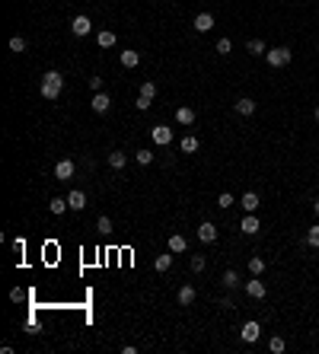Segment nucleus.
I'll list each match as a JSON object with an SVG mask.
<instances>
[{"label": "nucleus", "mask_w": 319, "mask_h": 354, "mask_svg": "<svg viewBox=\"0 0 319 354\" xmlns=\"http://www.w3.org/2000/svg\"><path fill=\"white\" fill-rule=\"evenodd\" d=\"M39 90H42V96H45V99H58V96H61V90H64V77L58 71H45Z\"/></svg>", "instance_id": "nucleus-1"}, {"label": "nucleus", "mask_w": 319, "mask_h": 354, "mask_svg": "<svg viewBox=\"0 0 319 354\" xmlns=\"http://www.w3.org/2000/svg\"><path fill=\"white\" fill-rule=\"evenodd\" d=\"M265 58H268L271 67H287L290 58H294V51H290L287 45H278V48H268V55H265Z\"/></svg>", "instance_id": "nucleus-2"}, {"label": "nucleus", "mask_w": 319, "mask_h": 354, "mask_svg": "<svg viewBox=\"0 0 319 354\" xmlns=\"http://www.w3.org/2000/svg\"><path fill=\"white\" fill-rule=\"evenodd\" d=\"M71 32H74V36H90V32H93V23H90V16H74V20H71Z\"/></svg>", "instance_id": "nucleus-3"}, {"label": "nucleus", "mask_w": 319, "mask_h": 354, "mask_svg": "<svg viewBox=\"0 0 319 354\" xmlns=\"http://www.w3.org/2000/svg\"><path fill=\"white\" fill-rule=\"evenodd\" d=\"M258 335H262V325H258L255 319H249V322L243 325V329H239V338H243V341H249V344H252V341H258Z\"/></svg>", "instance_id": "nucleus-4"}, {"label": "nucleus", "mask_w": 319, "mask_h": 354, "mask_svg": "<svg viewBox=\"0 0 319 354\" xmlns=\"http://www.w3.org/2000/svg\"><path fill=\"white\" fill-rule=\"evenodd\" d=\"M198 239H201V243H217V227H214L211 220L198 223Z\"/></svg>", "instance_id": "nucleus-5"}, {"label": "nucleus", "mask_w": 319, "mask_h": 354, "mask_svg": "<svg viewBox=\"0 0 319 354\" xmlns=\"http://www.w3.org/2000/svg\"><path fill=\"white\" fill-rule=\"evenodd\" d=\"M74 163L71 160H58V166H55V179H61V182H71V176H74Z\"/></svg>", "instance_id": "nucleus-6"}, {"label": "nucleus", "mask_w": 319, "mask_h": 354, "mask_svg": "<svg viewBox=\"0 0 319 354\" xmlns=\"http://www.w3.org/2000/svg\"><path fill=\"white\" fill-rule=\"evenodd\" d=\"M239 230H243L246 236H255V233L262 230V223H258V217H255V214H246V217L239 220Z\"/></svg>", "instance_id": "nucleus-7"}, {"label": "nucleus", "mask_w": 319, "mask_h": 354, "mask_svg": "<svg viewBox=\"0 0 319 354\" xmlns=\"http://www.w3.org/2000/svg\"><path fill=\"white\" fill-rule=\"evenodd\" d=\"M153 144H160V147L172 144V128L169 125H157V128H153Z\"/></svg>", "instance_id": "nucleus-8"}, {"label": "nucleus", "mask_w": 319, "mask_h": 354, "mask_svg": "<svg viewBox=\"0 0 319 354\" xmlns=\"http://www.w3.org/2000/svg\"><path fill=\"white\" fill-rule=\"evenodd\" d=\"M239 204H243V211H246V214H255V211H258V204H262V198H258V192H246L243 198H239Z\"/></svg>", "instance_id": "nucleus-9"}, {"label": "nucleus", "mask_w": 319, "mask_h": 354, "mask_svg": "<svg viewBox=\"0 0 319 354\" xmlns=\"http://www.w3.org/2000/svg\"><path fill=\"white\" fill-rule=\"evenodd\" d=\"M90 106H93V112H99V115H102V112L112 109V96H106V93H93V102H90Z\"/></svg>", "instance_id": "nucleus-10"}, {"label": "nucleus", "mask_w": 319, "mask_h": 354, "mask_svg": "<svg viewBox=\"0 0 319 354\" xmlns=\"http://www.w3.org/2000/svg\"><path fill=\"white\" fill-rule=\"evenodd\" d=\"M67 204H71V211H83V208H86V192H80V188H71Z\"/></svg>", "instance_id": "nucleus-11"}, {"label": "nucleus", "mask_w": 319, "mask_h": 354, "mask_svg": "<svg viewBox=\"0 0 319 354\" xmlns=\"http://www.w3.org/2000/svg\"><path fill=\"white\" fill-rule=\"evenodd\" d=\"M246 293H249L252 300H265V293H268V290H265V284L258 281V278H252V281L246 284Z\"/></svg>", "instance_id": "nucleus-12"}, {"label": "nucleus", "mask_w": 319, "mask_h": 354, "mask_svg": "<svg viewBox=\"0 0 319 354\" xmlns=\"http://www.w3.org/2000/svg\"><path fill=\"white\" fill-rule=\"evenodd\" d=\"M195 29H198V32H211V29H214V16H211V13H198V16H195Z\"/></svg>", "instance_id": "nucleus-13"}, {"label": "nucleus", "mask_w": 319, "mask_h": 354, "mask_svg": "<svg viewBox=\"0 0 319 354\" xmlns=\"http://www.w3.org/2000/svg\"><path fill=\"white\" fill-rule=\"evenodd\" d=\"M176 122H179V125H185V128H188V125H195V109H192V106H182V109L176 112Z\"/></svg>", "instance_id": "nucleus-14"}, {"label": "nucleus", "mask_w": 319, "mask_h": 354, "mask_svg": "<svg viewBox=\"0 0 319 354\" xmlns=\"http://www.w3.org/2000/svg\"><path fill=\"white\" fill-rule=\"evenodd\" d=\"M233 109L239 112V115H246V118H249V115L255 112V102L249 99V96H243V99H236V102H233Z\"/></svg>", "instance_id": "nucleus-15"}, {"label": "nucleus", "mask_w": 319, "mask_h": 354, "mask_svg": "<svg viewBox=\"0 0 319 354\" xmlns=\"http://www.w3.org/2000/svg\"><path fill=\"white\" fill-rule=\"evenodd\" d=\"M185 249H188V239L182 233H172L169 236V252H185Z\"/></svg>", "instance_id": "nucleus-16"}, {"label": "nucleus", "mask_w": 319, "mask_h": 354, "mask_svg": "<svg viewBox=\"0 0 319 354\" xmlns=\"http://www.w3.org/2000/svg\"><path fill=\"white\" fill-rule=\"evenodd\" d=\"M246 51H249V55H255V58L268 55V48H265V42H262V39H249V42H246Z\"/></svg>", "instance_id": "nucleus-17"}, {"label": "nucleus", "mask_w": 319, "mask_h": 354, "mask_svg": "<svg viewBox=\"0 0 319 354\" xmlns=\"http://www.w3.org/2000/svg\"><path fill=\"white\" fill-rule=\"evenodd\" d=\"M195 297H198V293H195V287H182V290H179V306H192L195 303Z\"/></svg>", "instance_id": "nucleus-18"}, {"label": "nucleus", "mask_w": 319, "mask_h": 354, "mask_svg": "<svg viewBox=\"0 0 319 354\" xmlns=\"http://www.w3.org/2000/svg\"><path fill=\"white\" fill-rule=\"evenodd\" d=\"M96 42H99L102 48H112V45H115V32H112V29H99L96 32Z\"/></svg>", "instance_id": "nucleus-19"}, {"label": "nucleus", "mask_w": 319, "mask_h": 354, "mask_svg": "<svg viewBox=\"0 0 319 354\" xmlns=\"http://www.w3.org/2000/svg\"><path fill=\"white\" fill-rule=\"evenodd\" d=\"M67 208H71V204H67V198H51V201H48V211H51V214H64Z\"/></svg>", "instance_id": "nucleus-20"}, {"label": "nucleus", "mask_w": 319, "mask_h": 354, "mask_svg": "<svg viewBox=\"0 0 319 354\" xmlns=\"http://www.w3.org/2000/svg\"><path fill=\"white\" fill-rule=\"evenodd\" d=\"M125 163H128V157L122 150H115V153H109V166L112 169H125Z\"/></svg>", "instance_id": "nucleus-21"}, {"label": "nucleus", "mask_w": 319, "mask_h": 354, "mask_svg": "<svg viewBox=\"0 0 319 354\" xmlns=\"http://www.w3.org/2000/svg\"><path fill=\"white\" fill-rule=\"evenodd\" d=\"M137 64H141L137 51H122V67H137Z\"/></svg>", "instance_id": "nucleus-22"}, {"label": "nucleus", "mask_w": 319, "mask_h": 354, "mask_svg": "<svg viewBox=\"0 0 319 354\" xmlns=\"http://www.w3.org/2000/svg\"><path fill=\"white\" fill-rule=\"evenodd\" d=\"M153 268H157V271H169V268H172V252H169V255H157Z\"/></svg>", "instance_id": "nucleus-23"}, {"label": "nucleus", "mask_w": 319, "mask_h": 354, "mask_svg": "<svg viewBox=\"0 0 319 354\" xmlns=\"http://www.w3.org/2000/svg\"><path fill=\"white\" fill-rule=\"evenodd\" d=\"M182 150H185V153H195V150H198V137H195V134H185V137H182Z\"/></svg>", "instance_id": "nucleus-24"}, {"label": "nucleus", "mask_w": 319, "mask_h": 354, "mask_svg": "<svg viewBox=\"0 0 319 354\" xmlns=\"http://www.w3.org/2000/svg\"><path fill=\"white\" fill-rule=\"evenodd\" d=\"M262 271H265V262H262V258H249V274H252V278H258Z\"/></svg>", "instance_id": "nucleus-25"}, {"label": "nucleus", "mask_w": 319, "mask_h": 354, "mask_svg": "<svg viewBox=\"0 0 319 354\" xmlns=\"http://www.w3.org/2000/svg\"><path fill=\"white\" fill-rule=\"evenodd\" d=\"M141 96L153 102V96H157V83H150V80H147V83H141Z\"/></svg>", "instance_id": "nucleus-26"}, {"label": "nucleus", "mask_w": 319, "mask_h": 354, "mask_svg": "<svg viewBox=\"0 0 319 354\" xmlns=\"http://www.w3.org/2000/svg\"><path fill=\"white\" fill-rule=\"evenodd\" d=\"M236 284H239V271L230 268L227 274H223V287H236Z\"/></svg>", "instance_id": "nucleus-27"}, {"label": "nucleus", "mask_w": 319, "mask_h": 354, "mask_svg": "<svg viewBox=\"0 0 319 354\" xmlns=\"http://www.w3.org/2000/svg\"><path fill=\"white\" fill-rule=\"evenodd\" d=\"M134 160L141 163V166H150V163H153V153H150V150H137V153H134Z\"/></svg>", "instance_id": "nucleus-28"}, {"label": "nucleus", "mask_w": 319, "mask_h": 354, "mask_svg": "<svg viewBox=\"0 0 319 354\" xmlns=\"http://www.w3.org/2000/svg\"><path fill=\"white\" fill-rule=\"evenodd\" d=\"M306 243L313 246V249H319V227H309L306 230Z\"/></svg>", "instance_id": "nucleus-29"}, {"label": "nucleus", "mask_w": 319, "mask_h": 354, "mask_svg": "<svg viewBox=\"0 0 319 354\" xmlns=\"http://www.w3.org/2000/svg\"><path fill=\"white\" fill-rule=\"evenodd\" d=\"M214 48H217L220 55H230V48H233V42H230L227 36H223V39H217V45H214Z\"/></svg>", "instance_id": "nucleus-30"}, {"label": "nucleus", "mask_w": 319, "mask_h": 354, "mask_svg": "<svg viewBox=\"0 0 319 354\" xmlns=\"http://www.w3.org/2000/svg\"><path fill=\"white\" fill-rule=\"evenodd\" d=\"M268 348H271V354H281L284 348H287V344H284V338H278V335H274V338L268 341Z\"/></svg>", "instance_id": "nucleus-31"}, {"label": "nucleus", "mask_w": 319, "mask_h": 354, "mask_svg": "<svg viewBox=\"0 0 319 354\" xmlns=\"http://www.w3.org/2000/svg\"><path fill=\"white\" fill-rule=\"evenodd\" d=\"M10 51H16V55H20V51H26V39L13 36V39H10Z\"/></svg>", "instance_id": "nucleus-32"}, {"label": "nucleus", "mask_w": 319, "mask_h": 354, "mask_svg": "<svg viewBox=\"0 0 319 354\" xmlns=\"http://www.w3.org/2000/svg\"><path fill=\"white\" fill-rule=\"evenodd\" d=\"M204 265H208V262H204V255H192V271H195V274L204 271Z\"/></svg>", "instance_id": "nucleus-33"}, {"label": "nucleus", "mask_w": 319, "mask_h": 354, "mask_svg": "<svg viewBox=\"0 0 319 354\" xmlns=\"http://www.w3.org/2000/svg\"><path fill=\"white\" fill-rule=\"evenodd\" d=\"M217 204H220V208H233V195H230V192H220Z\"/></svg>", "instance_id": "nucleus-34"}, {"label": "nucleus", "mask_w": 319, "mask_h": 354, "mask_svg": "<svg viewBox=\"0 0 319 354\" xmlns=\"http://www.w3.org/2000/svg\"><path fill=\"white\" fill-rule=\"evenodd\" d=\"M96 230H99V233H112V220H109V217H99Z\"/></svg>", "instance_id": "nucleus-35"}, {"label": "nucleus", "mask_w": 319, "mask_h": 354, "mask_svg": "<svg viewBox=\"0 0 319 354\" xmlns=\"http://www.w3.org/2000/svg\"><path fill=\"white\" fill-rule=\"evenodd\" d=\"M90 90L93 93H102V77H90Z\"/></svg>", "instance_id": "nucleus-36"}, {"label": "nucleus", "mask_w": 319, "mask_h": 354, "mask_svg": "<svg viewBox=\"0 0 319 354\" xmlns=\"http://www.w3.org/2000/svg\"><path fill=\"white\" fill-rule=\"evenodd\" d=\"M134 109H141V112H144V109H150V99H144V96H137V99H134Z\"/></svg>", "instance_id": "nucleus-37"}, {"label": "nucleus", "mask_w": 319, "mask_h": 354, "mask_svg": "<svg viewBox=\"0 0 319 354\" xmlns=\"http://www.w3.org/2000/svg\"><path fill=\"white\" fill-rule=\"evenodd\" d=\"M23 249H26L23 239H13V252H16V255H23Z\"/></svg>", "instance_id": "nucleus-38"}, {"label": "nucleus", "mask_w": 319, "mask_h": 354, "mask_svg": "<svg viewBox=\"0 0 319 354\" xmlns=\"http://www.w3.org/2000/svg\"><path fill=\"white\" fill-rule=\"evenodd\" d=\"M316 122H319V106H316Z\"/></svg>", "instance_id": "nucleus-39"}, {"label": "nucleus", "mask_w": 319, "mask_h": 354, "mask_svg": "<svg viewBox=\"0 0 319 354\" xmlns=\"http://www.w3.org/2000/svg\"><path fill=\"white\" fill-rule=\"evenodd\" d=\"M316 214H319V198H316Z\"/></svg>", "instance_id": "nucleus-40"}]
</instances>
